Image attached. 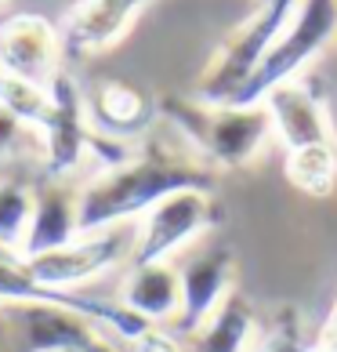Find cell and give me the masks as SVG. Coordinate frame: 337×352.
Returning <instances> with one entry per match:
<instances>
[{
    "label": "cell",
    "instance_id": "6da1fadb",
    "mask_svg": "<svg viewBox=\"0 0 337 352\" xmlns=\"http://www.w3.org/2000/svg\"><path fill=\"white\" fill-rule=\"evenodd\" d=\"M214 182H218L214 167L167 149L160 138H149L138 153H131V160L102 171L95 182H87L80 189L76 226H80V236L124 226V221L149 214L160 200L174 197V192H185V189L211 192Z\"/></svg>",
    "mask_w": 337,
    "mask_h": 352
},
{
    "label": "cell",
    "instance_id": "7a4b0ae2",
    "mask_svg": "<svg viewBox=\"0 0 337 352\" xmlns=\"http://www.w3.org/2000/svg\"><path fill=\"white\" fill-rule=\"evenodd\" d=\"M156 109L214 171L251 164L272 135V116L265 106H207L192 95H163L156 98Z\"/></svg>",
    "mask_w": 337,
    "mask_h": 352
},
{
    "label": "cell",
    "instance_id": "3957f363",
    "mask_svg": "<svg viewBox=\"0 0 337 352\" xmlns=\"http://www.w3.org/2000/svg\"><path fill=\"white\" fill-rule=\"evenodd\" d=\"M47 95H51V106H47L44 127H40L44 175L47 178L62 182L66 175H73L87 153H98L102 160H106V171L109 167H120L124 160H131V146L102 138L95 127H91L87 98H84L80 84H76V76L69 69H58L55 76H51Z\"/></svg>",
    "mask_w": 337,
    "mask_h": 352
},
{
    "label": "cell",
    "instance_id": "277c9868",
    "mask_svg": "<svg viewBox=\"0 0 337 352\" xmlns=\"http://www.w3.org/2000/svg\"><path fill=\"white\" fill-rule=\"evenodd\" d=\"M301 0H268L257 4L254 15L247 22H240L222 44H218L214 58L207 62V69L200 76V84L192 87V98L207 102V106H229L240 95L254 69L262 66V58L268 55V47L276 44V36L283 33V25L294 19V11Z\"/></svg>",
    "mask_w": 337,
    "mask_h": 352
},
{
    "label": "cell",
    "instance_id": "5b68a950",
    "mask_svg": "<svg viewBox=\"0 0 337 352\" xmlns=\"http://www.w3.org/2000/svg\"><path fill=\"white\" fill-rule=\"evenodd\" d=\"M334 36H337V0H301L294 19L283 25L276 44L268 47L262 66L247 80V87L229 106H262L272 87L294 80V76H301V69L312 66V58Z\"/></svg>",
    "mask_w": 337,
    "mask_h": 352
},
{
    "label": "cell",
    "instance_id": "8992f818",
    "mask_svg": "<svg viewBox=\"0 0 337 352\" xmlns=\"http://www.w3.org/2000/svg\"><path fill=\"white\" fill-rule=\"evenodd\" d=\"M135 240H138V226L124 221V226H113V229L84 232V236H76L73 243L58 247L51 254L25 258V269H30V276L40 287L76 291L80 283L95 280V276H102V272H109L124 262H131Z\"/></svg>",
    "mask_w": 337,
    "mask_h": 352
},
{
    "label": "cell",
    "instance_id": "52a82bcc",
    "mask_svg": "<svg viewBox=\"0 0 337 352\" xmlns=\"http://www.w3.org/2000/svg\"><path fill=\"white\" fill-rule=\"evenodd\" d=\"M218 221H222V207L207 189L174 192V197L160 200L149 214H141L135 254L127 265H163L171 254L203 236L207 229H214Z\"/></svg>",
    "mask_w": 337,
    "mask_h": 352
},
{
    "label": "cell",
    "instance_id": "ba28073f",
    "mask_svg": "<svg viewBox=\"0 0 337 352\" xmlns=\"http://www.w3.org/2000/svg\"><path fill=\"white\" fill-rule=\"evenodd\" d=\"M262 106L272 116V135L287 146V153L305 146H337V127L327 98L305 76H294V80L272 87Z\"/></svg>",
    "mask_w": 337,
    "mask_h": 352
},
{
    "label": "cell",
    "instance_id": "9c48e42d",
    "mask_svg": "<svg viewBox=\"0 0 337 352\" xmlns=\"http://www.w3.org/2000/svg\"><path fill=\"white\" fill-rule=\"evenodd\" d=\"M0 320L11 323L19 352H62L109 345L87 316L62 305H0Z\"/></svg>",
    "mask_w": 337,
    "mask_h": 352
},
{
    "label": "cell",
    "instance_id": "30bf717a",
    "mask_svg": "<svg viewBox=\"0 0 337 352\" xmlns=\"http://www.w3.org/2000/svg\"><path fill=\"white\" fill-rule=\"evenodd\" d=\"M62 36L44 15H8L0 19V69L19 80L47 87L58 73Z\"/></svg>",
    "mask_w": 337,
    "mask_h": 352
},
{
    "label": "cell",
    "instance_id": "8fae6325",
    "mask_svg": "<svg viewBox=\"0 0 337 352\" xmlns=\"http://www.w3.org/2000/svg\"><path fill=\"white\" fill-rule=\"evenodd\" d=\"M152 0H80L62 22V51L66 55H98L124 41V33Z\"/></svg>",
    "mask_w": 337,
    "mask_h": 352
},
{
    "label": "cell",
    "instance_id": "7c38bea8",
    "mask_svg": "<svg viewBox=\"0 0 337 352\" xmlns=\"http://www.w3.org/2000/svg\"><path fill=\"white\" fill-rule=\"evenodd\" d=\"M232 272H236V265H232V251H225V247H211V251L196 254L178 272L181 276V309L174 316L178 334L192 338L214 316V309L232 291Z\"/></svg>",
    "mask_w": 337,
    "mask_h": 352
},
{
    "label": "cell",
    "instance_id": "4fadbf2b",
    "mask_svg": "<svg viewBox=\"0 0 337 352\" xmlns=\"http://www.w3.org/2000/svg\"><path fill=\"white\" fill-rule=\"evenodd\" d=\"M76 207H80V189H69L62 182L47 178L33 189V218L25 229V240L19 247L22 258H40L58 247L73 243L80 236L76 226Z\"/></svg>",
    "mask_w": 337,
    "mask_h": 352
},
{
    "label": "cell",
    "instance_id": "5bb4252c",
    "mask_svg": "<svg viewBox=\"0 0 337 352\" xmlns=\"http://www.w3.org/2000/svg\"><path fill=\"white\" fill-rule=\"evenodd\" d=\"M87 116L102 138L124 142L131 135H146L160 120V109H156V98H149L146 91L124 80H106L87 98Z\"/></svg>",
    "mask_w": 337,
    "mask_h": 352
},
{
    "label": "cell",
    "instance_id": "9a60e30c",
    "mask_svg": "<svg viewBox=\"0 0 337 352\" xmlns=\"http://www.w3.org/2000/svg\"><path fill=\"white\" fill-rule=\"evenodd\" d=\"M120 302L149 323L174 320L181 309V276L171 265H135L124 280Z\"/></svg>",
    "mask_w": 337,
    "mask_h": 352
},
{
    "label": "cell",
    "instance_id": "2e32d148",
    "mask_svg": "<svg viewBox=\"0 0 337 352\" xmlns=\"http://www.w3.org/2000/svg\"><path fill=\"white\" fill-rule=\"evenodd\" d=\"M257 334V320L251 302L236 287L225 294V302L214 309V316L192 334V352H247Z\"/></svg>",
    "mask_w": 337,
    "mask_h": 352
},
{
    "label": "cell",
    "instance_id": "e0dca14e",
    "mask_svg": "<svg viewBox=\"0 0 337 352\" xmlns=\"http://www.w3.org/2000/svg\"><path fill=\"white\" fill-rule=\"evenodd\" d=\"M287 182L305 192V197H330L337 186V146H305V149H290L287 164H283Z\"/></svg>",
    "mask_w": 337,
    "mask_h": 352
},
{
    "label": "cell",
    "instance_id": "ac0fdd59",
    "mask_svg": "<svg viewBox=\"0 0 337 352\" xmlns=\"http://www.w3.org/2000/svg\"><path fill=\"white\" fill-rule=\"evenodd\" d=\"M33 218V186L0 182V247L19 251Z\"/></svg>",
    "mask_w": 337,
    "mask_h": 352
},
{
    "label": "cell",
    "instance_id": "d6986e66",
    "mask_svg": "<svg viewBox=\"0 0 337 352\" xmlns=\"http://www.w3.org/2000/svg\"><path fill=\"white\" fill-rule=\"evenodd\" d=\"M0 106H4L22 127H44V116L51 106V95L47 87L40 84H30V80H19V76H4V87H0Z\"/></svg>",
    "mask_w": 337,
    "mask_h": 352
},
{
    "label": "cell",
    "instance_id": "ffe728a7",
    "mask_svg": "<svg viewBox=\"0 0 337 352\" xmlns=\"http://www.w3.org/2000/svg\"><path fill=\"white\" fill-rule=\"evenodd\" d=\"M312 345H305L301 338V316H297L294 305H283L276 316H272V323L265 331L254 334L251 342V352H308Z\"/></svg>",
    "mask_w": 337,
    "mask_h": 352
},
{
    "label": "cell",
    "instance_id": "44dd1931",
    "mask_svg": "<svg viewBox=\"0 0 337 352\" xmlns=\"http://www.w3.org/2000/svg\"><path fill=\"white\" fill-rule=\"evenodd\" d=\"M131 352H181V342H178V334L163 331V327H149L141 338L131 342Z\"/></svg>",
    "mask_w": 337,
    "mask_h": 352
},
{
    "label": "cell",
    "instance_id": "7402d4cb",
    "mask_svg": "<svg viewBox=\"0 0 337 352\" xmlns=\"http://www.w3.org/2000/svg\"><path fill=\"white\" fill-rule=\"evenodd\" d=\"M22 131H25V127H22L4 106H0V156H8L11 149H15V142H19Z\"/></svg>",
    "mask_w": 337,
    "mask_h": 352
},
{
    "label": "cell",
    "instance_id": "603a6c76",
    "mask_svg": "<svg viewBox=\"0 0 337 352\" xmlns=\"http://www.w3.org/2000/svg\"><path fill=\"white\" fill-rule=\"evenodd\" d=\"M4 76H8V73H4V69H0V87H4Z\"/></svg>",
    "mask_w": 337,
    "mask_h": 352
},
{
    "label": "cell",
    "instance_id": "cb8c5ba5",
    "mask_svg": "<svg viewBox=\"0 0 337 352\" xmlns=\"http://www.w3.org/2000/svg\"><path fill=\"white\" fill-rule=\"evenodd\" d=\"M257 4H268V0H257Z\"/></svg>",
    "mask_w": 337,
    "mask_h": 352
},
{
    "label": "cell",
    "instance_id": "d4e9b609",
    "mask_svg": "<svg viewBox=\"0 0 337 352\" xmlns=\"http://www.w3.org/2000/svg\"><path fill=\"white\" fill-rule=\"evenodd\" d=\"M0 4H4V0H0Z\"/></svg>",
    "mask_w": 337,
    "mask_h": 352
}]
</instances>
